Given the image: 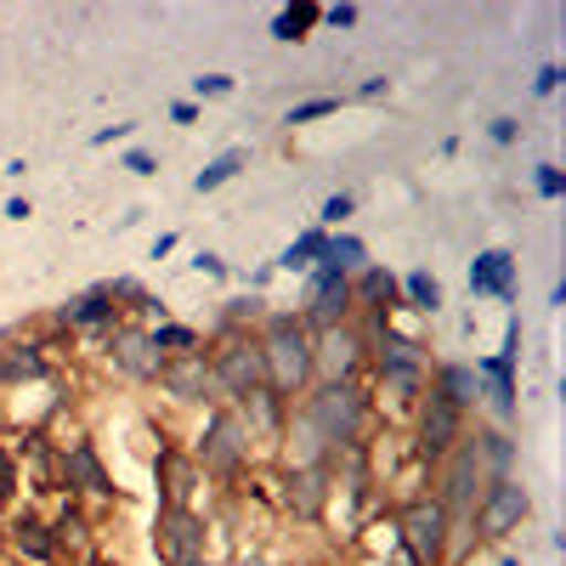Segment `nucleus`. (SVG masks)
Instances as JSON below:
<instances>
[{
	"instance_id": "1",
	"label": "nucleus",
	"mask_w": 566,
	"mask_h": 566,
	"mask_svg": "<svg viewBox=\"0 0 566 566\" xmlns=\"http://www.w3.org/2000/svg\"><path fill=\"white\" fill-rule=\"evenodd\" d=\"M295 413L317 431V442L328 448V470H335L346 453H363L368 448V431H374V397H368V380H352V386H312Z\"/></svg>"
},
{
	"instance_id": "2",
	"label": "nucleus",
	"mask_w": 566,
	"mask_h": 566,
	"mask_svg": "<svg viewBox=\"0 0 566 566\" xmlns=\"http://www.w3.org/2000/svg\"><path fill=\"white\" fill-rule=\"evenodd\" d=\"M255 346H261V368H266V391H277L283 402H301L317 386L312 328L295 317V306H272L255 323Z\"/></svg>"
},
{
	"instance_id": "3",
	"label": "nucleus",
	"mask_w": 566,
	"mask_h": 566,
	"mask_svg": "<svg viewBox=\"0 0 566 566\" xmlns=\"http://www.w3.org/2000/svg\"><path fill=\"white\" fill-rule=\"evenodd\" d=\"M187 453H193L199 476H210V482H239V476H250V464H255V442H250L244 419L232 408H205Z\"/></svg>"
},
{
	"instance_id": "4",
	"label": "nucleus",
	"mask_w": 566,
	"mask_h": 566,
	"mask_svg": "<svg viewBox=\"0 0 566 566\" xmlns=\"http://www.w3.org/2000/svg\"><path fill=\"white\" fill-rule=\"evenodd\" d=\"M464 431H470V419L459 408H448L437 391H424L413 402V413H408V459L431 476V470L464 442Z\"/></svg>"
},
{
	"instance_id": "5",
	"label": "nucleus",
	"mask_w": 566,
	"mask_h": 566,
	"mask_svg": "<svg viewBox=\"0 0 566 566\" xmlns=\"http://www.w3.org/2000/svg\"><path fill=\"white\" fill-rule=\"evenodd\" d=\"M391 533H397L408 566H442V549H448V510H442L431 493H408V499L391 510Z\"/></svg>"
},
{
	"instance_id": "6",
	"label": "nucleus",
	"mask_w": 566,
	"mask_h": 566,
	"mask_svg": "<svg viewBox=\"0 0 566 566\" xmlns=\"http://www.w3.org/2000/svg\"><path fill=\"white\" fill-rule=\"evenodd\" d=\"M261 386H266V368H261V346H255V335L210 340V391H216V408L244 402V397L261 391Z\"/></svg>"
},
{
	"instance_id": "7",
	"label": "nucleus",
	"mask_w": 566,
	"mask_h": 566,
	"mask_svg": "<svg viewBox=\"0 0 566 566\" xmlns=\"http://www.w3.org/2000/svg\"><path fill=\"white\" fill-rule=\"evenodd\" d=\"M527 522H533V488L522 476L488 482L476 510H470V533H476V544H504L510 533H522Z\"/></svg>"
},
{
	"instance_id": "8",
	"label": "nucleus",
	"mask_w": 566,
	"mask_h": 566,
	"mask_svg": "<svg viewBox=\"0 0 566 566\" xmlns=\"http://www.w3.org/2000/svg\"><path fill=\"white\" fill-rule=\"evenodd\" d=\"M515 363H522V317H504V346L493 357H476V374H482V408L493 413L499 431H510L515 424V408H522V397H515Z\"/></svg>"
},
{
	"instance_id": "9",
	"label": "nucleus",
	"mask_w": 566,
	"mask_h": 566,
	"mask_svg": "<svg viewBox=\"0 0 566 566\" xmlns=\"http://www.w3.org/2000/svg\"><path fill=\"white\" fill-rule=\"evenodd\" d=\"M52 476H57L63 499H74V504H119V488H114L108 464H103V453H97L91 437H74V442L57 448Z\"/></svg>"
},
{
	"instance_id": "10",
	"label": "nucleus",
	"mask_w": 566,
	"mask_h": 566,
	"mask_svg": "<svg viewBox=\"0 0 566 566\" xmlns=\"http://www.w3.org/2000/svg\"><path fill=\"white\" fill-rule=\"evenodd\" d=\"M312 363H317L323 386L368 380V335L357 328V317L340 323V328H317V335H312Z\"/></svg>"
},
{
	"instance_id": "11",
	"label": "nucleus",
	"mask_w": 566,
	"mask_h": 566,
	"mask_svg": "<svg viewBox=\"0 0 566 566\" xmlns=\"http://www.w3.org/2000/svg\"><path fill=\"white\" fill-rule=\"evenodd\" d=\"M295 317L312 328V335H317V328H340V323H352V317H357V306H352V277L328 272V266H312V272L301 277Z\"/></svg>"
},
{
	"instance_id": "12",
	"label": "nucleus",
	"mask_w": 566,
	"mask_h": 566,
	"mask_svg": "<svg viewBox=\"0 0 566 566\" xmlns=\"http://www.w3.org/2000/svg\"><path fill=\"white\" fill-rule=\"evenodd\" d=\"M154 555L165 566H199V560H210V522L199 510H159L154 515Z\"/></svg>"
},
{
	"instance_id": "13",
	"label": "nucleus",
	"mask_w": 566,
	"mask_h": 566,
	"mask_svg": "<svg viewBox=\"0 0 566 566\" xmlns=\"http://www.w3.org/2000/svg\"><path fill=\"white\" fill-rule=\"evenodd\" d=\"M103 346H108V352H103L108 368L119 374L125 386H159L165 357L154 352V340H148V328H142V323H119V328H108Z\"/></svg>"
},
{
	"instance_id": "14",
	"label": "nucleus",
	"mask_w": 566,
	"mask_h": 566,
	"mask_svg": "<svg viewBox=\"0 0 566 566\" xmlns=\"http://www.w3.org/2000/svg\"><path fill=\"white\" fill-rule=\"evenodd\" d=\"M277 504L295 522H323V510L335 504V470L328 464H306V470H277Z\"/></svg>"
},
{
	"instance_id": "15",
	"label": "nucleus",
	"mask_w": 566,
	"mask_h": 566,
	"mask_svg": "<svg viewBox=\"0 0 566 566\" xmlns=\"http://www.w3.org/2000/svg\"><path fill=\"white\" fill-rule=\"evenodd\" d=\"M154 391L170 408H216V391H210V346L193 352V357H170Z\"/></svg>"
},
{
	"instance_id": "16",
	"label": "nucleus",
	"mask_w": 566,
	"mask_h": 566,
	"mask_svg": "<svg viewBox=\"0 0 566 566\" xmlns=\"http://www.w3.org/2000/svg\"><path fill=\"white\" fill-rule=\"evenodd\" d=\"M125 312L114 306V295L103 290V283H91V290L69 295L57 312H52V328H63V335H108V328H119Z\"/></svg>"
},
{
	"instance_id": "17",
	"label": "nucleus",
	"mask_w": 566,
	"mask_h": 566,
	"mask_svg": "<svg viewBox=\"0 0 566 566\" xmlns=\"http://www.w3.org/2000/svg\"><path fill=\"white\" fill-rule=\"evenodd\" d=\"M154 482H159V510H193L205 476H199V464L187 448H159L154 459Z\"/></svg>"
},
{
	"instance_id": "18",
	"label": "nucleus",
	"mask_w": 566,
	"mask_h": 566,
	"mask_svg": "<svg viewBox=\"0 0 566 566\" xmlns=\"http://www.w3.org/2000/svg\"><path fill=\"white\" fill-rule=\"evenodd\" d=\"M424 391H437V397H442L448 408H459L464 419L482 413V374H476V363H464V357L431 363V374H424Z\"/></svg>"
},
{
	"instance_id": "19",
	"label": "nucleus",
	"mask_w": 566,
	"mask_h": 566,
	"mask_svg": "<svg viewBox=\"0 0 566 566\" xmlns=\"http://www.w3.org/2000/svg\"><path fill=\"white\" fill-rule=\"evenodd\" d=\"M7 549H12V560H23V566H52V560H57L52 522H45V515H34V510H12V515H7Z\"/></svg>"
},
{
	"instance_id": "20",
	"label": "nucleus",
	"mask_w": 566,
	"mask_h": 566,
	"mask_svg": "<svg viewBox=\"0 0 566 566\" xmlns=\"http://www.w3.org/2000/svg\"><path fill=\"white\" fill-rule=\"evenodd\" d=\"M232 413L244 419V431H250V442L255 448H277L283 442V424H290V402H283L277 391H250L244 402H232Z\"/></svg>"
},
{
	"instance_id": "21",
	"label": "nucleus",
	"mask_w": 566,
	"mask_h": 566,
	"mask_svg": "<svg viewBox=\"0 0 566 566\" xmlns=\"http://www.w3.org/2000/svg\"><path fill=\"white\" fill-rule=\"evenodd\" d=\"M470 295L476 301H499V306H510L515 301V255L510 250H482L476 261H470Z\"/></svg>"
},
{
	"instance_id": "22",
	"label": "nucleus",
	"mask_w": 566,
	"mask_h": 566,
	"mask_svg": "<svg viewBox=\"0 0 566 566\" xmlns=\"http://www.w3.org/2000/svg\"><path fill=\"white\" fill-rule=\"evenodd\" d=\"M0 374H7V391H29V386H52V357H45L40 340H7L0 346Z\"/></svg>"
},
{
	"instance_id": "23",
	"label": "nucleus",
	"mask_w": 566,
	"mask_h": 566,
	"mask_svg": "<svg viewBox=\"0 0 566 566\" xmlns=\"http://www.w3.org/2000/svg\"><path fill=\"white\" fill-rule=\"evenodd\" d=\"M266 312H272V301H266V295H250V290L227 295V301H221V312L210 317L205 346H210V340H227V335H255V323H261Z\"/></svg>"
},
{
	"instance_id": "24",
	"label": "nucleus",
	"mask_w": 566,
	"mask_h": 566,
	"mask_svg": "<svg viewBox=\"0 0 566 566\" xmlns=\"http://www.w3.org/2000/svg\"><path fill=\"white\" fill-rule=\"evenodd\" d=\"M470 448H476V464H482V476H488V482L515 476V459H522V442H515L510 431H499V424H476V431H470Z\"/></svg>"
},
{
	"instance_id": "25",
	"label": "nucleus",
	"mask_w": 566,
	"mask_h": 566,
	"mask_svg": "<svg viewBox=\"0 0 566 566\" xmlns=\"http://www.w3.org/2000/svg\"><path fill=\"white\" fill-rule=\"evenodd\" d=\"M448 306V290L431 266H413L397 277V312H413V317H437Z\"/></svg>"
},
{
	"instance_id": "26",
	"label": "nucleus",
	"mask_w": 566,
	"mask_h": 566,
	"mask_svg": "<svg viewBox=\"0 0 566 566\" xmlns=\"http://www.w3.org/2000/svg\"><path fill=\"white\" fill-rule=\"evenodd\" d=\"M352 306H357V317L363 312H397V272L380 266V261L352 272Z\"/></svg>"
},
{
	"instance_id": "27",
	"label": "nucleus",
	"mask_w": 566,
	"mask_h": 566,
	"mask_svg": "<svg viewBox=\"0 0 566 566\" xmlns=\"http://www.w3.org/2000/svg\"><path fill=\"white\" fill-rule=\"evenodd\" d=\"M323 23V7H317V0H290V7H277L272 12V40L277 45H301V40H312V29Z\"/></svg>"
},
{
	"instance_id": "28",
	"label": "nucleus",
	"mask_w": 566,
	"mask_h": 566,
	"mask_svg": "<svg viewBox=\"0 0 566 566\" xmlns=\"http://www.w3.org/2000/svg\"><path fill=\"white\" fill-rule=\"evenodd\" d=\"M323 244H328V232H323V227H301L295 239L272 255V272H301V277H306V272L323 261Z\"/></svg>"
},
{
	"instance_id": "29",
	"label": "nucleus",
	"mask_w": 566,
	"mask_h": 566,
	"mask_svg": "<svg viewBox=\"0 0 566 566\" xmlns=\"http://www.w3.org/2000/svg\"><path fill=\"white\" fill-rule=\"evenodd\" d=\"M244 170H250V148H244V142H239V148H221V154L193 176V193H199V199H205V193H221V187L239 181Z\"/></svg>"
},
{
	"instance_id": "30",
	"label": "nucleus",
	"mask_w": 566,
	"mask_h": 566,
	"mask_svg": "<svg viewBox=\"0 0 566 566\" xmlns=\"http://www.w3.org/2000/svg\"><path fill=\"white\" fill-rule=\"evenodd\" d=\"M148 340H154V352L170 363V357H193V352H205V328L165 317V323H154V328H148Z\"/></svg>"
},
{
	"instance_id": "31",
	"label": "nucleus",
	"mask_w": 566,
	"mask_h": 566,
	"mask_svg": "<svg viewBox=\"0 0 566 566\" xmlns=\"http://www.w3.org/2000/svg\"><path fill=\"white\" fill-rule=\"evenodd\" d=\"M52 538H57V555H85V549H91V522H85V504L63 499V510L52 515Z\"/></svg>"
},
{
	"instance_id": "32",
	"label": "nucleus",
	"mask_w": 566,
	"mask_h": 566,
	"mask_svg": "<svg viewBox=\"0 0 566 566\" xmlns=\"http://www.w3.org/2000/svg\"><path fill=\"white\" fill-rule=\"evenodd\" d=\"M317 266L352 277V272H363V266H368V244L357 239V232H328V244H323V261H317Z\"/></svg>"
},
{
	"instance_id": "33",
	"label": "nucleus",
	"mask_w": 566,
	"mask_h": 566,
	"mask_svg": "<svg viewBox=\"0 0 566 566\" xmlns=\"http://www.w3.org/2000/svg\"><path fill=\"white\" fill-rule=\"evenodd\" d=\"M18 488H23V464H18V453L7 442H0V515H12Z\"/></svg>"
},
{
	"instance_id": "34",
	"label": "nucleus",
	"mask_w": 566,
	"mask_h": 566,
	"mask_svg": "<svg viewBox=\"0 0 566 566\" xmlns=\"http://www.w3.org/2000/svg\"><path fill=\"white\" fill-rule=\"evenodd\" d=\"M352 216H357V193H328L312 227H323V232H346V221H352Z\"/></svg>"
},
{
	"instance_id": "35",
	"label": "nucleus",
	"mask_w": 566,
	"mask_h": 566,
	"mask_svg": "<svg viewBox=\"0 0 566 566\" xmlns=\"http://www.w3.org/2000/svg\"><path fill=\"white\" fill-rule=\"evenodd\" d=\"M533 193H538L544 205H560V199H566V170H560V165H549V159H544V165H533Z\"/></svg>"
},
{
	"instance_id": "36",
	"label": "nucleus",
	"mask_w": 566,
	"mask_h": 566,
	"mask_svg": "<svg viewBox=\"0 0 566 566\" xmlns=\"http://www.w3.org/2000/svg\"><path fill=\"white\" fill-rule=\"evenodd\" d=\"M103 290L114 295V306H119L125 317H130V312H136L142 301H148V283H142V277H108V283H103Z\"/></svg>"
},
{
	"instance_id": "37",
	"label": "nucleus",
	"mask_w": 566,
	"mask_h": 566,
	"mask_svg": "<svg viewBox=\"0 0 566 566\" xmlns=\"http://www.w3.org/2000/svg\"><path fill=\"white\" fill-rule=\"evenodd\" d=\"M340 103H346V97H306V103H295L290 114H283V125H312V119H328V114H340Z\"/></svg>"
},
{
	"instance_id": "38",
	"label": "nucleus",
	"mask_w": 566,
	"mask_h": 566,
	"mask_svg": "<svg viewBox=\"0 0 566 566\" xmlns=\"http://www.w3.org/2000/svg\"><path fill=\"white\" fill-rule=\"evenodd\" d=\"M232 91H239V80L221 74V69H210V74H199V80H193V103L205 108V103H216V97H232Z\"/></svg>"
},
{
	"instance_id": "39",
	"label": "nucleus",
	"mask_w": 566,
	"mask_h": 566,
	"mask_svg": "<svg viewBox=\"0 0 566 566\" xmlns=\"http://www.w3.org/2000/svg\"><path fill=\"white\" fill-rule=\"evenodd\" d=\"M187 266H193L199 277H210V283H227V277H232V261H227V255H216V250H199Z\"/></svg>"
},
{
	"instance_id": "40",
	"label": "nucleus",
	"mask_w": 566,
	"mask_h": 566,
	"mask_svg": "<svg viewBox=\"0 0 566 566\" xmlns=\"http://www.w3.org/2000/svg\"><path fill=\"white\" fill-rule=\"evenodd\" d=\"M119 170H130V176H159V154H154V148H125V154H119Z\"/></svg>"
},
{
	"instance_id": "41",
	"label": "nucleus",
	"mask_w": 566,
	"mask_h": 566,
	"mask_svg": "<svg viewBox=\"0 0 566 566\" xmlns=\"http://www.w3.org/2000/svg\"><path fill=\"white\" fill-rule=\"evenodd\" d=\"M357 23H363V7H352V0L323 7V29H357Z\"/></svg>"
},
{
	"instance_id": "42",
	"label": "nucleus",
	"mask_w": 566,
	"mask_h": 566,
	"mask_svg": "<svg viewBox=\"0 0 566 566\" xmlns=\"http://www.w3.org/2000/svg\"><path fill=\"white\" fill-rule=\"evenodd\" d=\"M560 80H566V69H560V63H538V74H533V97H555Z\"/></svg>"
},
{
	"instance_id": "43",
	"label": "nucleus",
	"mask_w": 566,
	"mask_h": 566,
	"mask_svg": "<svg viewBox=\"0 0 566 566\" xmlns=\"http://www.w3.org/2000/svg\"><path fill=\"white\" fill-rule=\"evenodd\" d=\"M488 136L499 142V148H510V142L522 136V119H515V114H499V119H488Z\"/></svg>"
},
{
	"instance_id": "44",
	"label": "nucleus",
	"mask_w": 566,
	"mask_h": 566,
	"mask_svg": "<svg viewBox=\"0 0 566 566\" xmlns=\"http://www.w3.org/2000/svg\"><path fill=\"white\" fill-rule=\"evenodd\" d=\"M136 136V119H125V125H103L97 136H91V148H114V142H130Z\"/></svg>"
},
{
	"instance_id": "45",
	"label": "nucleus",
	"mask_w": 566,
	"mask_h": 566,
	"mask_svg": "<svg viewBox=\"0 0 566 566\" xmlns=\"http://www.w3.org/2000/svg\"><path fill=\"white\" fill-rule=\"evenodd\" d=\"M380 97H391V80L386 74H374V80L357 85V103H380Z\"/></svg>"
},
{
	"instance_id": "46",
	"label": "nucleus",
	"mask_w": 566,
	"mask_h": 566,
	"mask_svg": "<svg viewBox=\"0 0 566 566\" xmlns=\"http://www.w3.org/2000/svg\"><path fill=\"white\" fill-rule=\"evenodd\" d=\"M170 119H176V125H199V119H205V108H199L193 97H176V103H170Z\"/></svg>"
},
{
	"instance_id": "47",
	"label": "nucleus",
	"mask_w": 566,
	"mask_h": 566,
	"mask_svg": "<svg viewBox=\"0 0 566 566\" xmlns=\"http://www.w3.org/2000/svg\"><path fill=\"white\" fill-rule=\"evenodd\" d=\"M176 232H159V239H154V250H148V261H165V255H176Z\"/></svg>"
},
{
	"instance_id": "48",
	"label": "nucleus",
	"mask_w": 566,
	"mask_h": 566,
	"mask_svg": "<svg viewBox=\"0 0 566 566\" xmlns=\"http://www.w3.org/2000/svg\"><path fill=\"white\" fill-rule=\"evenodd\" d=\"M0 216H7V221H29V216H34V205L18 193V199H7V210H0Z\"/></svg>"
},
{
	"instance_id": "49",
	"label": "nucleus",
	"mask_w": 566,
	"mask_h": 566,
	"mask_svg": "<svg viewBox=\"0 0 566 566\" xmlns=\"http://www.w3.org/2000/svg\"><path fill=\"white\" fill-rule=\"evenodd\" d=\"M239 566H290V560H266V555H244Z\"/></svg>"
},
{
	"instance_id": "50",
	"label": "nucleus",
	"mask_w": 566,
	"mask_h": 566,
	"mask_svg": "<svg viewBox=\"0 0 566 566\" xmlns=\"http://www.w3.org/2000/svg\"><path fill=\"white\" fill-rule=\"evenodd\" d=\"M499 566H522V555H510V549H504V555H499Z\"/></svg>"
},
{
	"instance_id": "51",
	"label": "nucleus",
	"mask_w": 566,
	"mask_h": 566,
	"mask_svg": "<svg viewBox=\"0 0 566 566\" xmlns=\"http://www.w3.org/2000/svg\"><path fill=\"white\" fill-rule=\"evenodd\" d=\"M0 391H7V374H0Z\"/></svg>"
},
{
	"instance_id": "52",
	"label": "nucleus",
	"mask_w": 566,
	"mask_h": 566,
	"mask_svg": "<svg viewBox=\"0 0 566 566\" xmlns=\"http://www.w3.org/2000/svg\"><path fill=\"white\" fill-rule=\"evenodd\" d=\"M199 566H216V560H199Z\"/></svg>"
}]
</instances>
